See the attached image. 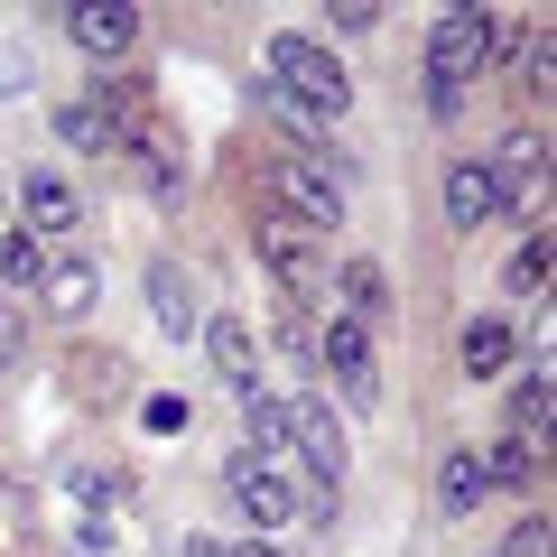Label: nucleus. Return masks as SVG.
I'll list each match as a JSON object with an SVG mask.
<instances>
[{"instance_id": "obj_14", "label": "nucleus", "mask_w": 557, "mask_h": 557, "mask_svg": "<svg viewBox=\"0 0 557 557\" xmlns=\"http://www.w3.org/2000/svg\"><path fill=\"white\" fill-rule=\"evenodd\" d=\"M483 502H493V483H483V446H446V465H437V511H446V520H474Z\"/></svg>"}, {"instance_id": "obj_13", "label": "nucleus", "mask_w": 557, "mask_h": 557, "mask_svg": "<svg viewBox=\"0 0 557 557\" xmlns=\"http://www.w3.org/2000/svg\"><path fill=\"white\" fill-rule=\"evenodd\" d=\"M57 139H65V149H75V159H121V149H131V131H121V121L102 112L94 94L57 102Z\"/></svg>"}, {"instance_id": "obj_16", "label": "nucleus", "mask_w": 557, "mask_h": 557, "mask_svg": "<svg viewBox=\"0 0 557 557\" xmlns=\"http://www.w3.org/2000/svg\"><path fill=\"white\" fill-rule=\"evenodd\" d=\"M94 288H102V270H94V260H75V251H65L57 270H47L38 307H47V317H57V325H75V317H94Z\"/></svg>"}, {"instance_id": "obj_8", "label": "nucleus", "mask_w": 557, "mask_h": 557, "mask_svg": "<svg viewBox=\"0 0 557 557\" xmlns=\"http://www.w3.org/2000/svg\"><path fill=\"white\" fill-rule=\"evenodd\" d=\"M20 233H38L47 251H57L65 233H84V196H75V177H57V168H28V177H20Z\"/></svg>"}, {"instance_id": "obj_22", "label": "nucleus", "mask_w": 557, "mask_h": 557, "mask_svg": "<svg viewBox=\"0 0 557 557\" xmlns=\"http://www.w3.org/2000/svg\"><path fill=\"white\" fill-rule=\"evenodd\" d=\"M242 437H251V456H278V465H288V399H278V391H251V399H242Z\"/></svg>"}, {"instance_id": "obj_12", "label": "nucleus", "mask_w": 557, "mask_h": 557, "mask_svg": "<svg viewBox=\"0 0 557 557\" xmlns=\"http://www.w3.org/2000/svg\"><path fill=\"white\" fill-rule=\"evenodd\" d=\"M251 251H260V270L278 278V298H298L307 278H317V251H307V233H298L288 214H278V205H270V214L251 223Z\"/></svg>"}, {"instance_id": "obj_4", "label": "nucleus", "mask_w": 557, "mask_h": 557, "mask_svg": "<svg viewBox=\"0 0 557 557\" xmlns=\"http://www.w3.org/2000/svg\"><path fill=\"white\" fill-rule=\"evenodd\" d=\"M223 493H233V511L251 520V539H278L288 520H298V474H288L278 456L233 446V456H223Z\"/></svg>"}, {"instance_id": "obj_6", "label": "nucleus", "mask_w": 557, "mask_h": 557, "mask_svg": "<svg viewBox=\"0 0 557 557\" xmlns=\"http://www.w3.org/2000/svg\"><path fill=\"white\" fill-rule=\"evenodd\" d=\"M317 372H325V391H335V399L381 409V354H372V325H354V317L317 325Z\"/></svg>"}, {"instance_id": "obj_9", "label": "nucleus", "mask_w": 557, "mask_h": 557, "mask_svg": "<svg viewBox=\"0 0 557 557\" xmlns=\"http://www.w3.org/2000/svg\"><path fill=\"white\" fill-rule=\"evenodd\" d=\"M511 205H520V196H511L483 159H456V168H446V223H456V233H483V223H502Z\"/></svg>"}, {"instance_id": "obj_19", "label": "nucleus", "mask_w": 557, "mask_h": 557, "mask_svg": "<svg viewBox=\"0 0 557 557\" xmlns=\"http://www.w3.org/2000/svg\"><path fill=\"white\" fill-rule=\"evenodd\" d=\"M335 298H344V317H354V325H372L381 307H391V270L354 251V260H344V270H335Z\"/></svg>"}, {"instance_id": "obj_30", "label": "nucleus", "mask_w": 557, "mask_h": 557, "mask_svg": "<svg viewBox=\"0 0 557 557\" xmlns=\"http://www.w3.org/2000/svg\"><path fill=\"white\" fill-rule=\"evenodd\" d=\"M10 344H20V325H10V307H0V354H10Z\"/></svg>"}, {"instance_id": "obj_24", "label": "nucleus", "mask_w": 557, "mask_h": 557, "mask_svg": "<svg viewBox=\"0 0 557 557\" xmlns=\"http://www.w3.org/2000/svg\"><path fill=\"white\" fill-rule=\"evenodd\" d=\"M539 288H548V233L530 223V233L511 242V298H539Z\"/></svg>"}, {"instance_id": "obj_3", "label": "nucleus", "mask_w": 557, "mask_h": 557, "mask_svg": "<svg viewBox=\"0 0 557 557\" xmlns=\"http://www.w3.org/2000/svg\"><path fill=\"white\" fill-rule=\"evenodd\" d=\"M344 159H354V149H288V159H278V214L298 223L307 242L354 223V196H344Z\"/></svg>"}, {"instance_id": "obj_18", "label": "nucleus", "mask_w": 557, "mask_h": 557, "mask_svg": "<svg viewBox=\"0 0 557 557\" xmlns=\"http://www.w3.org/2000/svg\"><path fill=\"white\" fill-rule=\"evenodd\" d=\"M548 362H520V372H511V437L520 446H548Z\"/></svg>"}, {"instance_id": "obj_15", "label": "nucleus", "mask_w": 557, "mask_h": 557, "mask_svg": "<svg viewBox=\"0 0 557 557\" xmlns=\"http://www.w3.org/2000/svg\"><path fill=\"white\" fill-rule=\"evenodd\" d=\"M149 317H159V335L196 344L205 307H196V288H186V270H177V260H159V270H149Z\"/></svg>"}, {"instance_id": "obj_17", "label": "nucleus", "mask_w": 557, "mask_h": 557, "mask_svg": "<svg viewBox=\"0 0 557 557\" xmlns=\"http://www.w3.org/2000/svg\"><path fill=\"white\" fill-rule=\"evenodd\" d=\"M131 159H139V186H149V196H186V149H177V131H139L131 139Z\"/></svg>"}, {"instance_id": "obj_11", "label": "nucleus", "mask_w": 557, "mask_h": 557, "mask_svg": "<svg viewBox=\"0 0 557 557\" xmlns=\"http://www.w3.org/2000/svg\"><path fill=\"white\" fill-rule=\"evenodd\" d=\"M456 362H465V381H511V372H520V335H511V317H502V307L465 317V335H456Z\"/></svg>"}, {"instance_id": "obj_27", "label": "nucleus", "mask_w": 557, "mask_h": 557, "mask_svg": "<svg viewBox=\"0 0 557 557\" xmlns=\"http://www.w3.org/2000/svg\"><path fill=\"white\" fill-rule=\"evenodd\" d=\"M325 28H381V10H372V0H335V10H325Z\"/></svg>"}, {"instance_id": "obj_10", "label": "nucleus", "mask_w": 557, "mask_h": 557, "mask_svg": "<svg viewBox=\"0 0 557 557\" xmlns=\"http://www.w3.org/2000/svg\"><path fill=\"white\" fill-rule=\"evenodd\" d=\"M65 38H75L84 57L121 65L139 47V10H131V0H75V10H65Z\"/></svg>"}, {"instance_id": "obj_7", "label": "nucleus", "mask_w": 557, "mask_h": 557, "mask_svg": "<svg viewBox=\"0 0 557 557\" xmlns=\"http://www.w3.org/2000/svg\"><path fill=\"white\" fill-rule=\"evenodd\" d=\"M196 335H205V362H214V381H223L233 399L270 391V381H260V344H251V325H242L233 307H205V325H196Z\"/></svg>"}, {"instance_id": "obj_28", "label": "nucleus", "mask_w": 557, "mask_h": 557, "mask_svg": "<svg viewBox=\"0 0 557 557\" xmlns=\"http://www.w3.org/2000/svg\"><path fill=\"white\" fill-rule=\"evenodd\" d=\"M539 548H548V520L530 511V520H520V530H511V557H539Z\"/></svg>"}, {"instance_id": "obj_21", "label": "nucleus", "mask_w": 557, "mask_h": 557, "mask_svg": "<svg viewBox=\"0 0 557 557\" xmlns=\"http://www.w3.org/2000/svg\"><path fill=\"white\" fill-rule=\"evenodd\" d=\"M47 270H57V251H47L38 233H20V223H10V242H0V278H10L20 298H38V288H47Z\"/></svg>"}, {"instance_id": "obj_29", "label": "nucleus", "mask_w": 557, "mask_h": 557, "mask_svg": "<svg viewBox=\"0 0 557 557\" xmlns=\"http://www.w3.org/2000/svg\"><path fill=\"white\" fill-rule=\"evenodd\" d=\"M223 557H278V539H242V548H223Z\"/></svg>"}, {"instance_id": "obj_1", "label": "nucleus", "mask_w": 557, "mask_h": 557, "mask_svg": "<svg viewBox=\"0 0 557 557\" xmlns=\"http://www.w3.org/2000/svg\"><path fill=\"white\" fill-rule=\"evenodd\" d=\"M260 65H270V102H288L298 121H344L354 112V75H344V57L325 38H307V28H278L270 47H260Z\"/></svg>"}, {"instance_id": "obj_26", "label": "nucleus", "mask_w": 557, "mask_h": 557, "mask_svg": "<svg viewBox=\"0 0 557 557\" xmlns=\"http://www.w3.org/2000/svg\"><path fill=\"white\" fill-rule=\"evenodd\" d=\"M28 75H38V57H28L10 28H0V94H28Z\"/></svg>"}, {"instance_id": "obj_2", "label": "nucleus", "mask_w": 557, "mask_h": 557, "mask_svg": "<svg viewBox=\"0 0 557 557\" xmlns=\"http://www.w3.org/2000/svg\"><path fill=\"white\" fill-rule=\"evenodd\" d=\"M474 75H493V10H446L428 28V57H418V102L446 121L474 94Z\"/></svg>"}, {"instance_id": "obj_25", "label": "nucleus", "mask_w": 557, "mask_h": 557, "mask_svg": "<svg viewBox=\"0 0 557 557\" xmlns=\"http://www.w3.org/2000/svg\"><path fill=\"white\" fill-rule=\"evenodd\" d=\"M278 354H288V362H298V372H317V325H307V307L298 298H278Z\"/></svg>"}, {"instance_id": "obj_5", "label": "nucleus", "mask_w": 557, "mask_h": 557, "mask_svg": "<svg viewBox=\"0 0 557 557\" xmlns=\"http://www.w3.org/2000/svg\"><path fill=\"white\" fill-rule=\"evenodd\" d=\"M288 456L307 465V493H344V474H354V446H344L335 399H317V391L288 399Z\"/></svg>"}, {"instance_id": "obj_23", "label": "nucleus", "mask_w": 557, "mask_h": 557, "mask_svg": "<svg viewBox=\"0 0 557 557\" xmlns=\"http://www.w3.org/2000/svg\"><path fill=\"white\" fill-rule=\"evenodd\" d=\"M483 168H493V177H502V186L520 196V186H530L539 168H548V131H511L502 149H483Z\"/></svg>"}, {"instance_id": "obj_20", "label": "nucleus", "mask_w": 557, "mask_h": 557, "mask_svg": "<svg viewBox=\"0 0 557 557\" xmlns=\"http://www.w3.org/2000/svg\"><path fill=\"white\" fill-rule=\"evenodd\" d=\"M539 465H548V446H520V437H483V483L493 493H530Z\"/></svg>"}]
</instances>
